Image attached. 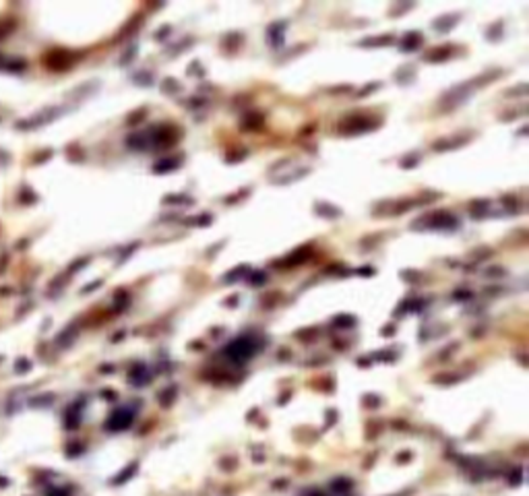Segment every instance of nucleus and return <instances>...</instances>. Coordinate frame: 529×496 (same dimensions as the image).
<instances>
[{
	"instance_id": "f257e3e1",
	"label": "nucleus",
	"mask_w": 529,
	"mask_h": 496,
	"mask_svg": "<svg viewBox=\"0 0 529 496\" xmlns=\"http://www.w3.org/2000/svg\"><path fill=\"white\" fill-rule=\"evenodd\" d=\"M254 352H256V343H254L252 337H246V335L238 337V339H234V341L226 348V354H228L230 358H236V360H246V358H250Z\"/></svg>"
},
{
	"instance_id": "f03ea898",
	"label": "nucleus",
	"mask_w": 529,
	"mask_h": 496,
	"mask_svg": "<svg viewBox=\"0 0 529 496\" xmlns=\"http://www.w3.org/2000/svg\"><path fill=\"white\" fill-rule=\"evenodd\" d=\"M379 122L377 120H366V118H349L343 126H341V130H349L351 134L354 132H364V130H370V128H374L377 126Z\"/></svg>"
},
{
	"instance_id": "7ed1b4c3",
	"label": "nucleus",
	"mask_w": 529,
	"mask_h": 496,
	"mask_svg": "<svg viewBox=\"0 0 529 496\" xmlns=\"http://www.w3.org/2000/svg\"><path fill=\"white\" fill-rule=\"evenodd\" d=\"M428 225L430 228H455L457 225V219L451 215V213H434V217L428 219Z\"/></svg>"
},
{
	"instance_id": "20e7f679",
	"label": "nucleus",
	"mask_w": 529,
	"mask_h": 496,
	"mask_svg": "<svg viewBox=\"0 0 529 496\" xmlns=\"http://www.w3.org/2000/svg\"><path fill=\"white\" fill-rule=\"evenodd\" d=\"M178 164H180V160H178V157H172V160H162V162H157V164H155V168H153V172H155V174L172 172V170H176V168H178Z\"/></svg>"
},
{
	"instance_id": "39448f33",
	"label": "nucleus",
	"mask_w": 529,
	"mask_h": 496,
	"mask_svg": "<svg viewBox=\"0 0 529 496\" xmlns=\"http://www.w3.org/2000/svg\"><path fill=\"white\" fill-rule=\"evenodd\" d=\"M308 255H310V251H308V248H304V251H296V253H292L288 259L283 261V267H294V265H298V263H302L304 259H308Z\"/></svg>"
},
{
	"instance_id": "423d86ee",
	"label": "nucleus",
	"mask_w": 529,
	"mask_h": 496,
	"mask_svg": "<svg viewBox=\"0 0 529 496\" xmlns=\"http://www.w3.org/2000/svg\"><path fill=\"white\" fill-rule=\"evenodd\" d=\"M420 43H422V35H420V33L415 31V33H409V35H407V37L403 39V48H405V52H409L411 48H415V46H420Z\"/></svg>"
},
{
	"instance_id": "0eeeda50",
	"label": "nucleus",
	"mask_w": 529,
	"mask_h": 496,
	"mask_svg": "<svg viewBox=\"0 0 529 496\" xmlns=\"http://www.w3.org/2000/svg\"><path fill=\"white\" fill-rule=\"evenodd\" d=\"M264 281H267V275H264L262 271H254L252 277H250V283H252V285H262Z\"/></svg>"
},
{
	"instance_id": "6e6552de",
	"label": "nucleus",
	"mask_w": 529,
	"mask_h": 496,
	"mask_svg": "<svg viewBox=\"0 0 529 496\" xmlns=\"http://www.w3.org/2000/svg\"><path fill=\"white\" fill-rule=\"evenodd\" d=\"M447 56H449L447 48H438V52H436V54H428L426 60H443V58H447Z\"/></svg>"
},
{
	"instance_id": "1a4fd4ad",
	"label": "nucleus",
	"mask_w": 529,
	"mask_h": 496,
	"mask_svg": "<svg viewBox=\"0 0 529 496\" xmlns=\"http://www.w3.org/2000/svg\"><path fill=\"white\" fill-rule=\"evenodd\" d=\"M316 209H319V211H325V213H329L327 217H339V211H337V209H333V207H327V205H319Z\"/></svg>"
},
{
	"instance_id": "9d476101",
	"label": "nucleus",
	"mask_w": 529,
	"mask_h": 496,
	"mask_svg": "<svg viewBox=\"0 0 529 496\" xmlns=\"http://www.w3.org/2000/svg\"><path fill=\"white\" fill-rule=\"evenodd\" d=\"M246 273V267H238L234 273H228L226 275V279H236V277H240V275H244Z\"/></svg>"
},
{
	"instance_id": "9b49d317",
	"label": "nucleus",
	"mask_w": 529,
	"mask_h": 496,
	"mask_svg": "<svg viewBox=\"0 0 529 496\" xmlns=\"http://www.w3.org/2000/svg\"><path fill=\"white\" fill-rule=\"evenodd\" d=\"M260 122H262V118H260V116H258V118H252V120H246V122H244V124H246V126H258V124H260Z\"/></svg>"
}]
</instances>
